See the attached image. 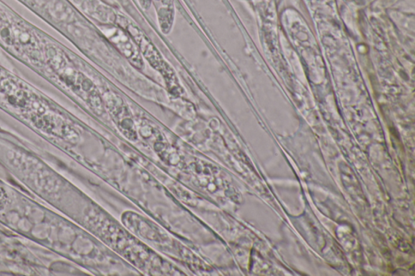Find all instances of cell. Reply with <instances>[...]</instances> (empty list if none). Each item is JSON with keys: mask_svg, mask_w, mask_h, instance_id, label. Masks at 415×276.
I'll use <instances>...</instances> for the list:
<instances>
[{"mask_svg": "<svg viewBox=\"0 0 415 276\" xmlns=\"http://www.w3.org/2000/svg\"><path fill=\"white\" fill-rule=\"evenodd\" d=\"M9 201V199L7 192L4 188H0V212L3 211L6 206H7Z\"/></svg>", "mask_w": 415, "mask_h": 276, "instance_id": "obj_1", "label": "cell"}]
</instances>
